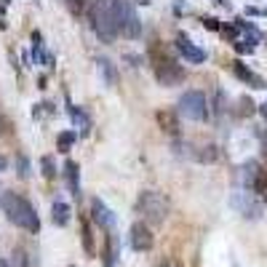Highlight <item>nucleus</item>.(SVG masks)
Returning a JSON list of instances; mask_svg holds the SVG:
<instances>
[{
	"label": "nucleus",
	"instance_id": "obj_1",
	"mask_svg": "<svg viewBox=\"0 0 267 267\" xmlns=\"http://www.w3.org/2000/svg\"><path fill=\"white\" fill-rule=\"evenodd\" d=\"M0 206H3V211H6V216H8L11 224L22 227V230H27V232H40L38 211L27 198H22V195H16V192H6L3 200H0Z\"/></svg>",
	"mask_w": 267,
	"mask_h": 267
},
{
	"label": "nucleus",
	"instance_id": "obj_2",
	"mask_svg": "<svg viewBox=\"0 0 267 267\" xmlns=\"http://www.w3.org/2000/svg\"><path fill=\"white\" fill-rule=\"evenodd\" d=\"M168 208H171L168 198L163 192H158V190H144L142 195H139V200H136V211L142 214L144 222H150V224H163L166 222Z\"/></svg>",
	"mask_w": 267,
	"mask_h": 267
},
{
	"label": "nucleus",
	"instance_id": "obj_3",
	"mask_svg": "<svg viewBox=\"0 0 267 267\" xmlns=\"http://www.w3.org/2000/svg\"><path fill=\"white\" fill-rule=\"evenodd\" d=\"M115 24H118V32L131 38V40H136V38L142 35V22H139L136 11H134V6L128 0H120V3L115 6Z\"/></svg>",
	"mask_w": 267,
	"mask_h": 267
},
{
	"label": "nucleus",
	"instance_id": "obj_4",
	"mask_svg": "<svg viewBox=\"0 0 267 267\" xmlns=\"http://www.w3.org/2000/svg\"><path fill=\"white\" fill-rule=\"evenodd\" d=\"M179 112L190 120H206L208 118V102L203 91H184L179 99Z\"/></svg>",
	"mask_w": 267,
	"mask_h": 267
},
{
	"label": "nucleus",
	"instance_id": "obj_5",
	"mask_svg": "<svg viewBox=\"0 0 267 267\" xmlns=\"http://www.w3.org/2000/svg\"><path fill=\"white\" fill-rule=\"evenodd\" d=\"M91 27H94V32H96L102 40H112L115 32H118V24H115V14H110L104 8H99L96 3L91 6Z\"/></svg>",
	"mask_w": 267,
	"mask_h": 267
},
{
	"label": "nucleus",
	"instance_id": "obj_6",
	"mask_svg": "<svg viewBox=\"0 0 267 267\" xmlns=\"http://www.w3.org/2000/svg\"><path fill=\"white\" fill-rule=\"evenodd\" d=\"M155 78H158L160 86H179L184 80V70L176 64L171 56H163V59H155Z\"/></svg>",
	"mask_w": 267,
	"mask_h": 267
},
{
	"label": "nucleus",
	"instance_id": "obj_7",
	"mask_svg": "<svg viewBox=\"0 0 267 267\" xmlns=\"http://www.w3.org/2000/svg\"><path fill=\"white\" fill-rule=\"evenodd\" d=\"M176 51L182 54V59L190 62V64H203V62H206V51L198 48V46H195L187 35H179L176 38Z\"/></svg>",
	"mask_w": 267,
	"mask_h": 267
},
{
	"label": "nucleus",
	"instance_id": "obj_8",
	"mask_svg": "<svg viewBox=\"0 0 267 267\" xmlns=\"http://www.w3.org/2000/svg\"><path fill=\"white\" fill-rule=\"evenodd\" d=\"M152 243H155V238H152L147 222H136L131 227V248L134 251H150Z\"/></svg>",
	"mask_w": 267,
	"mask_h": 267
},
{
	"label": "nucleus",
	"instance_id": "obj_9",
	"mask_svg": "<svg viewBox=\"0 0 267 267\" xmlns=\"http://www.w3.org/2000/svg\"><path fill=\"white\" fill-rule=\"evenodd\" d=\"M91 216H94V222H96L102 230H107V232L115 230V214L104 206V200H99V198L91 200Z\"/></svg>",
	"mask_w": 267,
	"mask_h": 267
},
{
	"label": "nucleus",
	"instance_id": "obj_10",
	"mask_svg": "<svg viewBox=\"0 0 267 267\" xmlns=\"http://www.w3.org/2000/svg\"><path fill=\"white\" fill-rule=\"evenodd\" d=\"M232 206L238 208L243 216H248V219H256L259 214H262V206L251 198V192H235L232 195Z\"/></svg>",
	"mask_w": 267,
	"mask_h": 267
},
{
	"label": "nucleus",
	"instance_id": "obj_11",
	"mask_svg": "<svg viewBox=\"0 0 267 267\" xmlns=\"http://www.w3.org/2000/svg\"><path fill=\"white\" fill-rule=\"evenodd\" d=\"M232 72H235V78H238V80L248 83L251 88H267L262 78H259L256 72H251V70H248L246 64H243V62H232Z\"/></svg>",
	"mask_w": 267,
	"mask_h": 267
},
{
	"label": "nucleus",
	"instance_id": "obj_12",
	"mask_svg": "<svg viewBox=\"0 0 267 267\" xmlns=\"http://www.w3.org/2000/svg\"><path fill=\"white\" fill-rule=\"evenodd\" d=\"M155 120H158L160 131H166L168 136H176L179 134V118H176V112H171V110H158Z\"/></svg>",
	"mask_w": 267,
	"mask_h": 267
},
{
	"label": "nucleus",
	"instance_id": "obj_13",
	"mask_svg": "<svg viewBox=\"0 0 267 267\" xmlns=\"http://www.w3.org/2000/svg\"><path fill=\"white\" fill-rule=\"evenodd\" d=\"M70 214H72V211H70V206L64 200H54L51 203V222L56 227H64L70 222Z\"/></svg>",
	"mask_w": 267,
	"mask_h": 267
},
{
	"label": "nucleus",
	"instance_id": "obj_14",
	"mask_svg": "<svg viewBox=\"0 0 267 267\" xmlns=\"http://www.w3.org/2000/svg\"><path fill=\"white\" fill-rule=\"evenodd\" d=\"M64 179H67L70 192H72V195L80 192V171H78V163L75 160H67L64 163Z\"/></svg>",
	"mask_w": 267,
	"mask_h": 267
},
{
	"label": "nucleus",
	"instance_id": "obj_15",
	"mask_svg": "<svg viewBox=\"0 0 267 267\" xmlns=\"http://www.w3.org/2000/svg\"><path fill=\"white\" fill-rule=\"evenodd\" d=\"M259 174H262V168H259V163H254V160H248L246 166L240 168V182L246 184V190H251V187H254V182H256Z\"/></svg>",
	"mask_w": 267,
	"mask_h": 267
},
{
	"label": "nucleus",
	"instance_id": "obj_16",
	"mask_svg": "<svg viewBox=\"0 0 267 267\" xmlns=\"http://www.w3.org/2000/svg\"><path fill=\"white\" fill-rule=\"evenodd\" d=\"M190 158L195 163H214L216 160V147L214 144H206V147H192V155Z\"/></svg>",
	"mask_w": 267,
	"mask_h": 267
},
{
	"label": "nucleus",
	"instance_id": "obj_17",
	"mask_svg": "<svg viewBox=\"0 0 267 267\" xmlns=\"http://www.w3.org/2000/svg\"><path fill=\"white\" fill-rule=\"evenodd\" d=\"M96 70L102 72V78H104V86H115L118 83V75H115V70H112V64H110L107 59H99Z\"/></svg>",
	"mask_w": 267,
	"mask_h": 267
},
{
	"label": "nucleus",
	"instance_id": "obj_18",
	"mask_svg": "<svg viewBox=\"0 0 267 267\" xmlns=\"http://www.w3.org/2000/svg\"><path fill=\"white\" fill-rule=\"evenodd\" d=\"M75 142H78V134H75V131H62L59 136H56V144H59L62 152H70Z\"/></svg>",
	"mask_w": 267,
	"mask_h": 267
},
{
	"label": "nucleus",
	"instance_id": "obj_19",
	"mask_svg": "<svg viewBox=\"0 0 267 267\" xmlns=\"http://www.w3.org/2000/svg\"><path fill=\"white\" fill-rule=\"evenodd\" d=\"M70 118H72V120L78 123V126H80V131L86 134V131H88V118H86V112H83V110L80 107H70Z\"/></svg>",
	"mask_w": 267,
	"mask_h": 267
},
{
	"label": "nucleus",
	"instance_id": "obj_20",
	"mask_svg": "<svg viewBox=\"0 0 267 267\" xmlns=\"http://www.w3.org/2000/svg\"><path fill=\"white\" fill-rule=\"evenodd\" d=\"M40 168H43V179H48V182L56 176V166H54L51 155H43V158H40Z\"/></svg>",
	"mask_w": 267,
	"mask_h": 267
},
{
	"label": "nucleus",
	"instance_id": "obj_21",
	"mask_svg": "<svg viewBox=\"0 0 267 267\" xmlns=\"http://www.w3.org/2000/svg\"><path fill=\"white\" fill-rule=\"evenodd\" d=\"M251 192H256L262 200H267V171H262V174L256 176V182H254V187H251Z\"/></svg>",
	"mask_w": 267,
	"mask_h": 267
},
{
	"label": "nucleus",
	"instance_id": "obj_22",
	"mask_svg": "<svg viewBox=\"0 0 267 267\" xmlns=\"http://www.w3.org/2000/svg\"><path fill=\"white\" fill-rule=\"evenodd\" d=\"M16 174H19V179H27L30 176V160H27L24 152L16 155Z\"/></svg>",
	"mask_w": 267,
	"mask_h": 267
},
{
	"label": "nucleus",
	"instance_id": "obj_23",
	"mask_svg": "<svg viewBox=\"0 0 267 267\" xmlns=\"http://www.w3.org/2000/svg\"><path fill=\"white\" fill-rule=\"evenodd\" d=\"M11 264H14V267H27V254H24V248H16V251H14Z\"/></svg>",
	"mask_w": 267,
	"mask_h": 267
},
{
	"label": "nucleus",
	"instance_id": "obj_24",
	"mask_svg": "<svg viewBox=\"0 0 267 267\" xmlns=\"http://www.w3.org/2000/svg\"><path fill=\"white\" fill-rule=\"evenodd\" d=\"M83 246H86V251L88 254H94V243H91V230H88V224L83 222Z\"/></svg>",
	"mask_w": 267,
	"mask_h": 267
},
{
	"label": "nucleus",
	"instance_id": "obj_25",
	"mask_svg": "<svg viewBox=\"0 0 267 267\" xmlns=\"http://www.w3.org/2000/svg\"><path fill=\"white\" fill-rule=\"evenodd\" d=\"M235 51H238V54H251V51H254V46L246 43V40H238V43H235Z\"/></svg>",
	"mask_w": 267,
	"mask_h": 267
},
{
	"label": "nucleus",
	"instance_id": "obj_26",
	"mask_svg": "<svg viewBox=\"0 0 267 267\" xmlns=\"http://www.w3.org/2000/svg\"><path fill=\"white\" fill-rule=\"evenodd\" d=\"M203 24H206V30H219V22H216V19H211V16H208V19H203Z\"/></svg>",
	"mask_w": 267,
	"mask_h": 267
},
{
	"label": "nucleus",
	"instance_id": "obj_27",
	"mask_svg": "<svg viewBox=\"0 0 267 267\" xmlns=\"http://www.w3.org/2000/svg\"><path fill=\"white\" fill-rule=\"evenodd\" d=\"M174 11H176V14L187 11V3H184V0H176V3H174Z\"/></svg>",
	"mask_w": 267,
	"mask_h": 267
},
{
	"label": "nucleus",
	"instance_id": "obj_28",
	"mask_svg": "<svg viewBox=\"0 0 267 267\" xmlns=\"http://www.w3.org/2000/svg\"><path fill=\"white\" fill-rule=\"evenodd\" d=\"M259 115H262L264 120H267V102H264V104H259Z\"/></svg>",
	"mask_w": 267,
	"mask_h": 267
},
{
	"label": "nucleus",
	"instance_id": "obj_29",
	"mask_svg": "<svg viewBox=\"0 0 267 267\" xmlns=\"http://www.w3.org/2000/svg\"><path fill=\"white\" fill-rule=\"evenodd\" d=\"M3 134H6V118L0 115V136H3Z\"/></svg>",
	"mask_w": 267,
	"mask_h": 267
},
{
	"label": "nucleus",
	"instance_id": "obj_30",
	"mask_svg": "<svg viewBox=\"0 0 267 267\" xmlns=\"http://www.w3.org/2000/svg\"><path fill=\"white\" fill-rule=\"evenodd\" d=\"M6 168H8V160H6L3 155H0V171H6Z\"/></svg>",
	"mask_w": 267,
	"mask_h": 267
},
{
	"label": "nucleus",
	"instance_id": "obj_31",
	"mask_svg": "<svg viewBox=\"0 0 267 267\" xmlns=\"http://www.w3.org/2000/svg\"><path fill=\"white\" fill-rule=\"evenodd\" d=\"M0 267H14V264L8 262V259H0Z\"/></svg>",
	"mask_w": 267,
	"mask_h": 267
},
{
	"label": "nucleus",
	"instance_id": "obj_32",
	"mask_svg": "<svg viewBox=\"0 0 267 267\" xmlns=\"http://www.w3.org/2000/svg\"><path fill=\"white\" fill-rule=\"evenodd\" d=\"M11 3V0H0V11H3V6H8Z\"/></svg>",
	"mask_w": 267,
	"mask_h": 267
},
{
	"label": "nucleus",
	"instance_id": "obj_33",
	"mask_svg": "<svg viewBox=\"0 0 267 267\" xmlns=\"http://www.w3.org/2000/svg\"><path fill=\"white\" fill-rule=\"evenodd\" d=\"M160 267H176V264H174V262H163Z\"/></svg>",
	"mask_w": 267,
	"mask_h": 267
},
{
	"label": "nucleus",
	"instance_id": "obj_34",
	"mask_svg": "<svg viewBox=\"0 0 267 267\" xmlns=\"http://www.w3.org/2000/svg\"><path fill=\"white\" fill-rule=\"evenodd\" d=\"M139 3H142V6H150V3H152V0H139Z\"/></svg>",
	"mask_w": 267,
	"mask_h": 267
},
{
	"label": "nucleus",
	"instance_id": "obj_35",
	"mask_svg": "<svg viewBox=\"0 0 267 267\" xmlns=\"http://www.w3.org/2000/svg\"><path fill=\"white\" fill-rule=\"evenodd\" d=\"M0 200H3V195H0Z\"/></svg>",
	"mask_w": 267,
	"mask_h": 267
}]
</instances>
